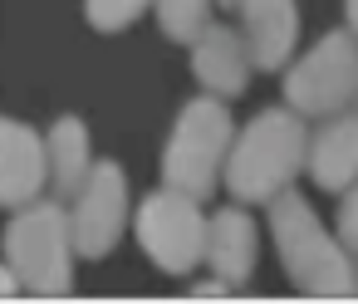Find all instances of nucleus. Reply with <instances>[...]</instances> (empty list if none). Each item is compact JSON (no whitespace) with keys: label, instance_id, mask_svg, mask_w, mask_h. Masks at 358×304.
I'll list each match as a JSON object with an SVG mask.
<instances>
[{"label":"nucleus","instance_id":"f257e3e1","mask_svg":"<svg viewBox=\"0 0 358 304\" xmlns=\"http://www.w3.org/2000/svg\"><path fill=\"white\" fill-rule=\"evenodd\" d=\"M270 231H275V245H280V260H285V275L294 280V289L319 294V299H338V294L358 289L348 245L319 226V216L309 211V201L299 191L285 187L270 201Z\"/></svg>","mask_w":358,"mask_h":304},{"label":"nucleus","instance_id":"f03ea898","mask_svg":"<svg viewBox=\"0 0 358 304\" xmlns=\"http://www.w3.org/2000/svg\"><path fill=\"white\" fill-rule=\"evenodd\" d=\"M304 162H309L304 113L299 108H270L236 138L231 162H226V182H231L236 201H275L299 177Z\"/></svg>","mask_w":358,"mask_h":304},{"label":"nucleus","instance_id":"7ed1b4c3","mask_svg":"<svg viewBox=\"0 0 358 304\" xmlns=\"http://www.w3.org/2000/svg\"><path fill=\"white\" fill-rule=\"evenodd\" d=\"M74 221L55 201H30L20 216L6 226V265L20 275L25 289L35 294H64L74 280Z\"/></svg>","mask_w":358,"mask_h":304},{"label":"nucleus","instance_id":"20e7f679","mask_svg":"<svg viewBox=\"0 0 358 304\" xmlns=\"http://www.w3.org/2000/svg\"><path fill=\"white\" fill-rule=\"evenodd\" d=\"M226 152H231V113L221 99H192L167 138V152H162V177L167 187L206 201L216 191V177L226 167Z\"/></svg>","mask_w":358,"mask_h":304},{"label":"nucleus","instance_id":"39448f33","mask_svg":"<svg viewBox=\"0 0 358 304\" xmlns=\"http://www.w3.org/2000/svg\"><path fill=\"white\" fill-rule=\"evenodd\" d=\"M206 231H211V221L201 216L196 196H187L177 187H162L157 196H148L138 206V240L152 255V265L167 275H192L206 260Z\"/></svg>","mask_w":358,"mask_h":304},{"label":"nucleus","instance_id":"423d86ee","mask_svg":"<svg viewBox=\"0 0 358 304\" xmlns=\"http://www.w3.org/2000/svg\"><path fill=\"white\" fill-rule=\"evenodd\" d=\"M285 99H289V108H299L304 118H334L348 99H358V35H353V30L324 35V40L289 69Z\"/></svg>","mask_w":358,"mask_h":304},{"label":"nucleus","instance_id":"0eeeda50","mask_svg":"<svg viewBox=\"0 0 358 304\" xmlns=\"http://www.w3.org/2000/svg\"><path fill=\"white\" fill-rule=\"evenodd\" d=\"M74 245L79 255L99 260L118 245L123 236V221H128V177L118 162H94L89 182L79 187L74 196Z\"/></svg>","mask_w":358,"mask_h":304},{"label":"nucleus","instance_id":"6e6552de","mask_svg":"<svg viewBox=\"0 0 358 304\" xmlns=\"http://www.w3.org/2000/svg\"><path fill=\"white\" fill-rule=\"evenodd\" d=\"M50 182V147L35 128L0 118V206H30Z\"/></svg>","mask_w":358,"mask_h":304},{"label":"nucleus","instance_id":"1a4fd4ad","mask_svg":"<svg viewBox=\"0 0 358 304\" xmlns=\"http://www.w3.org/2000/svg\"><path fill=\"white\" fill-rule=\"evenodd\" d=\"M192 69H196V79H201L211 94H241V89L250 84L255 59H250L245 35H236L231 25H211V30L192 45Z\"/></svg>","mask_w":358,"mask_h":304},{"label":"nucleus","instance_id":"9d476101","mask_svg":"<svg viewBox=\"0 0 358 304\" xmlns=\"http://www.w3.org/2000/svg\"><path fill=\"white\" fill-rule=\"evenodd\" d=\"M241 15H245V45H250L255 69H280L299 40L294 0H245Z\"/></svg>","mask_w":358,"mask_h":304},{"label":"nucleus","instance_id":"9b49d317","mask_svg":"<svg viewBox=\"0 0 358 304\" xmlns=\"http://www.w3.org/2000/svg\"><path fill=\"white\" fill-rule=\"evenodd\" d=\"M206 265L231 280V284H245L255 275V221L241 211V206H226L221 216H211V231H206Z\"/></svg>","mask_w":358,"mask_h":304},{"label":"nucleus","instance_id":"f8f14e48","mask_svg":"<svg viewBox=\"0 0 358 304\" xmlns=\"http://www.w3.org/2000/svg\"><path fill=\"white\" fill-rule=\"evenodd\" d=\"M309 172L324 191H348L358 182V118H334L309 143Z\"/></svg>","mask_w":358,"mask_h":304},{"label":"nucleus","instance_id":"ddd939ff","mask_svg":"<svg viewBox=\"0 0 358 304\" xmlns=\"http://www.w3.org/2000/svg\"><path fill=\"white\" fill-rule=\"evenodd\" d=\"M50 147V187L59 196H79V187L89 182L94 172V157H89V128L79 118H59L45 138Z\"/></svg>","mask_w":358,"mask_h":304},{"label":"nucleus","instance_id":"4468645a","mask_svg":"<svg viewBox=\"0 0 358 304\" xmlns=\"http://www.w3.org/2000/svg\"><path fill=\"white\" fill-rule=\"evenodd\" d=\"M211 6H216V0H157V20H162L167 40L196 45L211 30Z\"/></svg>","mask_w":358,"mask_h":304},{"label":"nucleus","instance_id":"2eb2a0df","mask_svg":"<svg viewBox=\"0 0 358 304\" xmlns=\"http://www.w3.org/2000/svg\"><path fill=\"white\" fill-rule=\"evenodd\" d=\"M152 6V0H84V10H89V25L113 35V30H128L143 10Z\"/></svg>","mask_w":358,"mask_h":304},{"label":"nucleus","instance_id":"dca6fc26","mask_svg":"<svg viewBox=\"0 0 358 304\" xmlns=\"http://www.w3.org/2000/svg\"><path fill=\"white\" fill-rule=\"evenodd\" d=\"M338 240L358 255V182L343 191V206H338Z\"/></svg>","mask_w":358,"mask_h":304},{"label":"nucleus","instance_id":"f3484780","mask_svg":"<svg viewBox=\"0 0 358 304\" xmlns=\"http://www.w3.org/2000/svg\"><path fill=\"white\" fill-rule=\"evenodd\" d=\"M231 289H236V284H231V280H221V275H216V280L192 284V294H196V299H221V294H231Z\"/></svg>","mask_w":358,"mask_h":304},{"label":"nucleus","instance_id":"a211bd4d","mask_svg":"<svg viewBox=\"0 0 358 304\" xmlns=\"http://www.w3.org/2000/svg\"><path fill=\"white\" fill-rule=\"evenodd\" d=\"M15 289H20V275H15L10 265H0V299H10Z\"/></svg>","mask_w":358,"mask_h":304},{"label":"nucleus","instance_id":"6ab92c4d","mask_svg":"<svg viewBox=\"0 0 358 304\" xmlns=\"http://www.w3.org/2000/svg\"><path fill=\"white\" fill-rule=\"evenodd\" d=\"M348 30L358 35V0H348Z\"/></svg>","mask_w":358,"mask_h":304},{"label":"nucleus","instance_id":"aec40b11","mask_svg":"<svg viewBox=\"0 0 358 304\" xmlns=\"http://www.w3.org/2000/svg\"><path fill=\"white\" fill-rule=\"evenodd\" d=\"M216 6H221V10H241V6H245V0H216Z\"/></svg>","mask_w":358,"mask_h":304}]
</instances>
